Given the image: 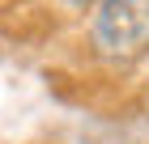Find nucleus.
I'll list each match as a JSON object with an SVG mask.
<instances>
[{"instance_id": "1", "label": "nucleus", "mask_w": 149, "mask_h": 144, "mask_svg": "<svg viewBox=\"0 0 149 144\" xmlns=\"http://www.w3.org/2000/svg\"><path fill=\"white\" fill-rule=\"evenodd\" d=\"M94 51L115 64H132L149 51V0H102L90 25Z\"/></svg>"}]
</instances>
